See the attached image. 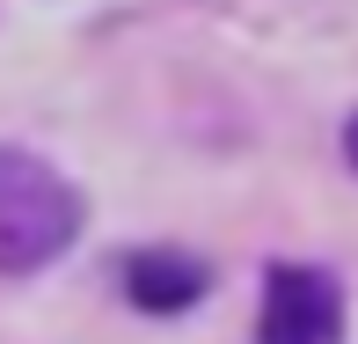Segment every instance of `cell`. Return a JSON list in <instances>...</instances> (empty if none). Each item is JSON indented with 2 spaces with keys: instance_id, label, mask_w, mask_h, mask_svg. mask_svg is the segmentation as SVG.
<instances>
[{
  "instance_id": "6da1fadb",
  "label": "cell",
  "mask_w": 358,
  "mask_h": 344,
  "mask_svg": "<svg viewBox=\"0 0 358 344\" xmlns=\"http://www.w3.org/2000/svg\"><path fill=\"white\" fill-rule=\"evenodd\" d=\"M80 191L29 146H0V271L29 278L73 249Z\"/></svg>"
},
{
  "instance_id": "7a4b0ae2",
  "label": "cell",
  "mask_w": 358,
  "mask_h": 344,
  "mask_svg": "<svg viewBox=\"0 0 358 344\" xmlns=\"http://www.w3.org/2000/svg\"><path fill=\"white\" fill-rule=\"evenodd\" d=\"M256 344H344V286L315 264H271Z\"/></svg>"
},
{
  "instance_id": "3957f363",
  "label": "cell",
  "mask_w": 358,
  "mask_h": 344,
  "mask_svg": "<svg viewBox=\"0 0 358 344\" xmlns=\"http://www.w3.org/2000/svg\"><path fill=\"white\" fill-rule=\"evenodd\" d=\"M205 286H213V271L190 249H132L124 256V293L146 315H183V308L205 301Z\"/></svg>"
},
{
  "instance_id": "277c9868",
  "label": "cell",
  "mask_w": 358,
  "mask_h": 344,
  "mask_svg": "<svg viewBox=\"0 0 358 344\" xmlns=\"http://www.w3.org/2000/svg\"><path fill=\"white\" fill-rule=\"evenodd\" d=\"M344 154L358 161V110H351V125H344Z\"/></svg>"
}]
</instances>
